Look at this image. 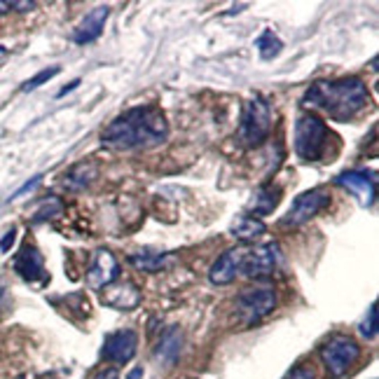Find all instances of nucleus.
<instances>
[{
	"instance_id": "1",
	"label": "nucleus",
	"mask_w": 379,
	"mask_h": 379,
	"mask_svg": "<svg viewBox=\"0 0 379 379\" xmlns=\"http://www.w3.org/2000/svg\"><path fill=\"white\" fill-rule=\"evenodd\" d=\"M167 117L155 106H138L122 112L106 126L101 141L115 150H134L157 145L167 138Z\"/></svg>"
},
{
	"instance_id": "2",
	"label": "nucleus",
	"mask_w": 379,
	"mask_h": 379,
	"mask_svg": "<svg viewBox=\"0 0 379 379\" xmlns=\"http://www.w3.org/2000/svg\"><path fill=\"white\" fill-rule=\"evenodd\" d=\"M305 106L326 110L332 119L353 117L368 106V90L361 78H339L314 82L305 94Z\"/></svg>"
},
{
	"instance_id": "3",
	"label": "nucleus",
	"mask_w": 379,
	"mask_h": 379,
	"mask_svg": "<svg viewBox=\"0 0 379 379\" xmlns=\"http://www.w3.org/2000/svg\"><path fill=\"white\" fill-rule=\"evenodd\" d=\"M328 136H330V131L323 124V119L316 117L314 112H305L295 124V153L305 162L321 160V155L328 148Z\"/></svg>"
},
{
	"instance_id": "4",
	"label": "nucleus",
	"mask_w": 379,
	"mask_h": 379,
	"mask_svg": "<svg viewBox=\"0 0 379 379\" xmlns=\"http://www.w3.org/2000/svg\"><path fill=\"white\" fill-rule=\"evenodd\" d=\"M271 131V110L262 96L251 99L242 110V124H239V138L244 145L255 148L267 141Z\"/></svg>"
},
{
	"instance_id": "5",
	"label": "nucleus",
	"mask_w": 379,
	"mask_h": 379,
	"mask_svg": "<svg viewBox=\"0 0 379 379\" xmlns=\"http://www.w3.org/2000/svg\"><path fill=\"white\" fill-rule=\"evenodd\" d=\"M321 361H323L326 370L332 377H342L349 372V368L361 358V346L356 339L346 337V335H332L328 342L321 346Z\"/></svg>"
},
{
	"instance_id": "6",
	"label": "nucleus",
	"mask_w": 379,
	"mask_h": 379,
	"mask_svg": "<svg viewBox=\"0 0 379 379\" xmlns=\"http://www.w3.org/2000/svg\"><path fill=\"white\" fill-rule=\"evenodd\" d=\"M274 307H276V293L274 288L269 286L246 288L237 298V312L246 326H253L258 323V321H262Z\"/></svg>"
},
{
	"instance_id": "7",
	"label": "nucleus",
	"mask_w": 379,
	"mask_h": 379,
	"mask_svg": "<svg viewBox=\"0 0 379 379\" xmlns=\"http://www.w3.org/2000/svg\"><path fill=\"white\" fill-rule=\"evenodd\" d=\"M330 204V192L326 187H314L302 192L298 199L293 201L290 211L281 218V227H300L309 223L314 216H319L323 208Z\"/></svg>"
},
{
	"instance_id": "8",
	"label": "nucleus",
	"mask_w": 379,
	"mask_h": 379,
	"mask_svg": "<svg viewBox=\"0 0 379 379\" xmlns=\"http://www.w3.org/2000/svg\"><path fill=\"white\" fill-rule=\"evenodd\" d=\"M279 267V246L264 244L255 246V249H246L244 262H242V274L249 279H264V276L274 274Z\"/></svg>"
},
{
	"instance_id": "9",
	"label": "nucleus",
	"mask_w": 379,
	"mask_h": 379,
	"mask_svg": "<svg viewBox=\"0 0 379 379\" xmlns=\"http://www.w3.org/2000/svg\"><path fill=\"white\" fill-rule=\"evenodd\" d=\"M119 276V264L110 251H96L92 255V264L87 269V286L94 290H103L115 283Z\"/></svg>"
},
{
	"instance_id": "10",
	"label": "nucleus",
	"mask_w": 379,
	"mask_h": 379,
	"mask_svg": "<svg viewBox=\"0 0 379 379\" xmlns=\"http://www.w3.org/2000/svg\"><path fill=\"white\" fill-rule=\"evenodd\" d=\"M244 255H246V249L244 246H237V249H230L225 251L223 255L213 262L211 271H208V279L216 286H227L242 274V262H244Z\"/></svg>"
},
{
	"instance_id": "11",
	"label": "nucleus",
	"mask_w": 379,
	"mask_h": 379,
	"mask_svg": "<svg viewBox=\"0 0 379 379\" xmlns=\"http://www.w3.org/2000/svg\"><path fill=\"white\" fill-rule=\"evenodd\" d=\"M136 346H138V337L134 330H117L106 337L103 356L108 358L110 363L124 365L136 356Z\"/></svg>"
},
{
	"instance_id": "12",
	"label": "nucleus",
	"mask_w": 379,
	"mask_h": 379,
	"mask_svg": "<svg viewBox=\"0 0 379 379\" xmlns=\"http://www.w3.org/2000/svg\"><path fill=\"white\" fill-rule=\"evenodd\" d=\"M101 302L110 309H119V312H129L141 305V290H138L131 281H115L103 288L101 293Z\"/></svg>"
},
{
	"instance_id": "13",
	"label": "nucleus",
	"mask_w": 379,
	"mask_h": 379,
	"mask_svg": "<svg viewBox=\"0 0 379 379\" xmlns=\"http://www.w3.org/2000/svg\"><path fill=\"white\" fill-rule=\"evenodd\" d=\"M372 178H375V176L365 171H344L335 178V183H337L339 187L349 190L356 199H361L363 206H370L372 201H375V180Z\"/></svg>"
},
{
	"instance_id": "14",
	"label": "nucleus",
	"mask_w": 379,
	"mask_h": 379,
	"mask_svg": "<svg viewBox=\"0 0 379 379\" xmlns=\"http://www.w3.org/2000/svg\"><path fill=\"white\" fill-rule=\"evenodd\" d=\"M15 271L24 281H45L47 279L45 260H42L40 251L31 244H26L22 251H19V255L15 260Z\"/></svg>"
},
{
	"instance_id": "15",
	"label": "nucleus",
	"mask_w": 379,
	"mask_h": 379,
	"mask_svg": "<svg viewBox=\"0 0 379 379\" xmlns=\"http://www.w3.org/2000/svg\"><path fill=\"white\" fill-rule=\"evenodd\" d=\"M108 15H110V10L106 8V5H101V8H94L92 12H87V15L82 17V22L78 24V28L73 31V40L78 42V45L94 42L101 33H103V26H106V22H108Z\"/></svg>"
},
{
	"instance_id": "16",
	"label": "nucleus",
	"mask_w": 379,
	"mask_h": 379,
	"mask_svg": "<svg viewBox=\"0 0 379 379\" xmlns=\"http://www.w3.org/2000/svg\"><path fill=\"white\" fill-rule=\"evenodd\" d=\"M99 176V169L94 162H80L75 164V167L63 176V187L71 190V192H80V190H85L87 185H92L94 180H96Z\"/></svg>"
},
{
	"instance_id": "17",
	"label": "nucleus",
	"mask_w": 379,
	"mask_h": 379,
	"mask_svg": "<svg viewBox=\"0 0 379 379\" xmlns=\"http://www.w3.org/2000/svg\"><path fill=\"white\" fill-rule=\"evenodd\" d=\"M180 346H183V332L178 330V328H169V330H164L160 342H157L155 358L162 363H167V365L174 363L180 353Z\"/></svg>"
},
{
	"instance_id": "18",
	"label": "nucleus",
	"mask_w": 379,
	"mask_h": 379,
	"mask_svg": "<svg viewBox=\"0 0 379 379\" xmlns=\"http://www.w3.org/2000/svg\"><path fill=\"white\" fill-rule=\"evenodd\" d=\"M279 197H281L279 190H274L269 185L258 187L255 194H253V199H251V204H249V211L255 213V218L258 216H267V213L274 211L276 204H279Z\"/></svg>"
},
{
	"instance_id": "19",
	"label": "nucleus",
	"mask_w": 379,
	"mask_h": 379,
	"mask_svg": "<svg viewBox=\"0 0 379 379\" xmlns=\"http://www.w3.org/2000/svg\"><path fill=\"white\" fill-rule=\"evenodd\" d=\"M264 223L260 218H253V216H242L237 218V223L232 225V235L237 239H242V242H255L258 237L264 235Z\"/></svg>"
},
{
	"instance_id": "20",
	"label": "nucleus",
	"mask_w": 379,
	"mask_h": 379,
	"mask_svg": "<svg viewBox=\"0 0 379 379\" xmlns=\"http://www.w3.org/2000/svg\"><path fill=\"white\" fill-rule=\"evenodd\" d=\"M131 264L136 269H143V271H160L167 262V255H160V253H150V251H143V253H136V255L129 258Z\"/></svg>"
},
{
	"instance_id": "21",
	"label": "nucleus",
	"mask_w": 379,
	"mask_h": 379,
	"mask_svg": "<svg viewBox=\"0 0 379 379\" xmlns=\"http://www.w3.org/2000/svg\"><path fill=\"white\" fill-rule=\"evenodd\" d=\"M255 47L260 49V56H262L264 61H269V59H274V56H279V52L283 49L281 40L274 33H271V31H264V33L258 37Z\"/></svg>"
},
{
	"instance_id": "22",
	"label": "nucleus",
	"mask_w": 379,
	"mask_h": 379,
	"mask_svg": "<svg viewBox=\"0 0 379 379\" xmlns=\"http://www.w3.org/2000/svg\"><path fill=\"white\" fill-rule=\"evenodd\" d=\"M63 211V204L56 197H47L45 201H42V206L37 208V213H35V223H42V220H52L56 218L59 213Z\"/></svg>"
},
{
	"instance_id": "23",
	"label": "nucleus",
	"mask_w": 379,
	"mask_h": 379,
	"mask_svg": "<svg viewBox=\"0 0 379 379\" xmlns=\"http://www.w3.org/2000/svg\"><path fill=\"white\" fill-rule=\"evenodd\" d=\"M59 73H61V68H59V66L45 68V71H40L37 75H33V78H31V80L24 82V85H22V90H24V92H33V90H37V87H40V85H45L47 80L56 78V75H59Z\"/></svg>"
},
{
	"instance_id": "24",
	"label": "nucleus",
	"mask_w": 379,
	"mask_h": 379,
	"mask_svg": "<svg viewBox=\"0 0 379 379\" xmlns=\"http://www.w3.org/2000/svg\"><path fill=\"white\" fill-rule=\"evenodd\" d=\"M361 335H363V337H368V339L377 337V305L370 307L368 319H365L363 323H361Z\"/></svg>"
},
{
	"instance_id": "25",
	"label": "nucleus",
	"mask_w": 379,
	"mask_h": 379,
	"mask_svg": "<svg viewBox=\"0 0 379 379\" xmlns=\"http://www.w3.org/2000/svg\"><path fill=\"white\" fill-rule=\"evenodd\" d=\"M286 379H314V368L307 363H300L298 368H293L288 372Z\"/></svg>"
},
{
	"instance_id": "26",
	"label": "nucleus",
	"mask_w": 379,
	"mask_h": 379,
	"mask_svg": "<svg viewBox=\"0 0 379 379\" xmlns=\"http://www.w3.org/2000/svg\"><path fill=\"white\" fill-rule=\"evenodd\" d=\"M40 180H42V176H33V178H31V180L26 183V185H22V187H19L17 192L12 194L10 199H17V197H22V194H26L28 190H33V187H35V185H37V183H40Z\"/></svg>"
},
{
	"instance_id": "27",
	"label": "nucleus",
	"mask_w": 379,
	"mask_h": 379,
	"mask_svg": "<svg viewBox=\"0 0 379 379\" xmlns=\"http://www.w3.org/2000/svg\"><path fill=\"white\" fill-rule=\"evenodd\" d=\"M15 237H17V230H15V227H12V230L8 232V235H5L3 239H0V251L8 253V251L12 249V244H15Z\"/></svg>"
},
{
	"instance_id": "28",
	"label": "nucleus",
	"mask_w": 379,
	"mask_h": 379,
	"mask_svg": "<svg viewBox=\"0 0 379 379\" xmlns=\"http://www.w3.org/2000/svg\"><path fill=\"white\" fill-rule=\"evenodd\" d=\"M35 8V3H31V0H15V3H10V10H19V12H28V10H33Z\"/></svg>"
},
{
	"instance_id": "29",
	"label": "nucleus",
	"mask_w": 379,
	"mask_h": 379,
	"mask_svg": "<svg viewBox=\"0 0 379 379\" xmlns=\"http://www.w3.org/2000/svg\"><path fill=\"white\" fill-rule=\"evenodd\" d=\"M94 379H119V375L115 368H106V370H99L96 375H94Z\"/></svg>"
},
{
	"instance_id": "30",
	"label": "nucleus",
	"mask_w": 379,
	"mask_h": 379,
	"mask_svg": "<svg viewBox=\"0 0 379 379\" xmlns=\"http://www.w3.org/2000/svg\"><path fill=\"white\" fill-rule=\"evenodd\" d=\"M75 87H80V80H73L71 85H66V87H63V90L59 92V96H66V94H68V92H73Z\"/></svg>"
},
{
	"instance_id": "31",
	"label": "nucleus",
	"mask_w": 379,
	"mask_h": 379,
	"mask_svg": "<svg viewBox=\"0 0 379 379\" xmlns=\"http://www.w3.org/2000/svg\"><path fill=\"white\" fill-rule=\"evenodd\" d=\"M8 10H10V3H0V17L8 15Z\"/></svg>"
},
{
	"instance_id": "32",
	"label": "nucleus",
	"mask_w": 379,
	"mask_h": 379,
	"mask_svg": "<svg viewBox=\"0 0 379 379\" xmlns=\"http://www.w3.org/2000/svg\"><path fill=\"white\" fill-rule=\"evenodd\" d=\"M138 377H143V370H141V368L134 370V372H131V375H129V379H138Z\"/></svg>"
}]
</instances>
